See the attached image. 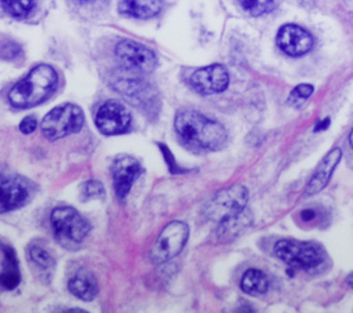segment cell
Returning a JSON list of instances; mask_svg holds the SVG:
<instances>
[{"instance_id": "22", "label": "cell", "mask_w": 353, "mask_h": 313, "mask_svg": "<svg viewBox=\"0 0 353 313\" xmlns=\"http://www.w3.org/2000/svg\"><path fill=\"white\" fill-rule=\"evenodd\" d=\"M28 252H29V258L40 267H50L54 262L48 250L44 248L41 244L32 243L28 248Z\"/></svg>"}, {"instance_id": "16", "label": "cell", "mask_w": 353, "mask_h": 313, "mask_svg": "<svg viewBox=\"0 0 353 313\" xmlns=\"http://www.w3.org/2000/svg\"><path fill=\"white\" fill-rule=\"evenodd\" d=\"M119 10L124 15L146 19L160 12L161 0H120Z\"/></svg>"}, {"instance_id": "10", "label": "cell", "mask_w": 353, "mask_h": 313, "mask_svg": "<svg viewBox=\"0 0 353 313\" xmlns=\"http://www.w3.org/2000/svg\"><path fill=\"white\" fill-rule=\"evenodd\" d=\"M29 196L30 185L25 178L0 174V214L23 205Z\"/></svg>"}, {"instance_id": "12", "label": "cell", "mask_w": 353, "mask_h": 313, "mask_svg": "<svg viewBox=\"0 0 353 313\" xmlns=\"http://www.w3.org/2000/svg\"><path fill=\"white\" fill-rule=\"evenodd\" d=\"M276 43L287 55L301 57L312 50L314 40L313 36L303 28L294 23H287L279 29Z\"/></svg>"}, {"instance_id": "1", "label": "cell", "mask_w": 353, "mask_h": 313, "mask_svg": "<svg viewBox=\"0 0 353 313\" xmlns=\"http://www.w3.org/2000/svg\"><path fill=\"white\" fill-rule=\"evenodd\" d=\"M174 127L179 139L197 150H218L228 139L221 123L190 109L176 113Z\"/></svg>"}, {"instance_id": "28", "label": "cell", "mask_w": 353, "mask_h": 313, "mask_svg": "<svg viewBox=\"0 0 353 313\" xmlns=\"http://www.w3.org/2000/svg\"><path fill=\"white\" fill-rule=\"evenodd\" d=\"M328 124H330V119H328V117H325L323 123H319V127H316V131H321V130L327 128V127H328Z\"/></svg>"}, {"instance_id": "15", "label": "cell", "mask_w": 353, "mask_h": 313, "mask_svg": "<svg viewBox=\"0 0 353 313\" xmlns=\"http://www.w3.org/2000/svg\"><path fill=\"white\" fill-rule=\"evenodd\" d=\"M69 291L81 301H92L98 294V284L94 274L87 269L77 270L68 283Z\"/></svg>"}, {"instance_id": "23", "label": "cell", "mask_w": 353, "mask_h": 313, "mask_svg": "<svg viewBox=\"0 0 353 313\" xmlns=\"http://www.w3.org/2000/svg\"><path fill=\"white\" fill-rule=\"evenodd\" d=\"M243 11L252 17H258L268 12L273 7V0H237Z\"/></svg>"}, {"instance_id": "11", "label": "cell", "mask_w": 353, "mask_h": 313, "mask_svg": "<svg viewBox=\"0 0 353 313\" xmlns=\"http://www.w3.org/2000/svg\"><path fill=\"white\" fill-rule=\"evenodd\" d=\"M229 84V74L225 66L219 63H212L200 68L190 76V85L194 91L203 95L216 94L226 90Z\"/></svg>"}, {"instance_id": "31", "label": "cell", "mask_w": 353, "mask_h": 313, "mask_svg": "<svg viewBox=\"0 0 353 313\" xmlns=\"http://www.w3.org/2000/svg\"><path fill=\"white\" fill-rule=\"evenodd\" d=\"M349 142H350V146L353 148V130H352V132H350V135H349Z\"/></svg>"}, {"instance_id": "20", "label": "cell", "mask_w": 353, "mask_h": 313, "mask_svg": "<svg viewBox=\"0 0 353 313\" xmlns=\"http://www.w3.org/2000/svg\"><path fill=\"white\" fill-rule=\"evenodd\" d=\"M222 223V228H219L222 232V237L225 239H233L237 233H240L248 223H250V216H245V212L241 211L236 216H232Z\"/></svg>"}, {"instance_id": "2", "label": "cell", "mask_w": 353, "mask_h": 313, "mask_svg": "<svg viewBox=\"0 0 353 313\" xmlns=\"http://www.w3.org/2000/svg\"><path fill=\"white\" fill-rule=\"evenodd\" d=\"M58 83V74L50 65L34 66L8 92V101L15 108H30L46 101Z\"/></svg>"}, {"instance_id": "24", "label": "cell", "mask_w": 353, "mask_h": 313, "mask_svg": "<svg viewBox=\"0 0 353 313\" xmlns=\"http://www.w3.org/2000/svg\"><path fill=\"white\" fill-rule=\"evenodd\" d=\"M81 193L84 199H102L105 196V189L99 181L90 179L81 185Z\"/></svg>"}, {"instance_id": "27", "label": "cell", "mask_w": 353, "mask_h": 313, "mask_svg": "<svg viewBox=\"0 0 353 313\" xmlns=\"http://www.w3.org/2000/svg\"><path fill=\"white\" fill-rule=\"evenodd\" d=\"M301 218H302L303 221H312L313 218H316V211L312 210V208L303 210V211L301 212Z\"/></svg>"}, {"instance_id": "25", "label": "cell", "mask_w": 353, "mask_h": 313, "mask_svg": "<svg viewBox=\"0 0 353 313\" xmlns=\"http://www.w3.org/2000/svg\"><path fill=\"white\" fill-rule=\"evenodd\" d=\"M313 94V85L312 84H299L296 85L291 94H290V98H288V102L290 103H301L302 101L307 99L310 95Z\"/></svg>"}, {"instance_id": "19", "label": "cell", "mask_w": 353, "mask_h": 313, "mask_svg": "<svg viewBox=\"0 0 353 313\" xmlns=\"http://www.w3.org/2000/svg\"><path fill=\"white\" fill-rule=\"evenodd\" d=\"M240 287L245 294L262 295L269 288V280L266 274L259 269H248L240 281Z\"/></svg>"}, {"instance_id": "9", "label": "cell", "mask_w": 353, "mask_h": 313, "mask_svg": "<svg viewBox=\"0 0 353 313\" xmlns=\"http://www.w3.org/2000/svg\"><path fill=\"white\" fill-rule=\"evenodd\" d=\"M95 125L106 135L123 134L128 131L131 125V114L121 103L108 101L97 110Z\"/></svg>"}, {"instance_id": "7", "label": "cell", "mask_w": 353, "mask_h": 313, "mask_svg": "<svg viewBox=\"0 0 353 313\" xmlns=\"http://www.w3.org/2000/svg\"><path fill=\"white\" fill-rule=\"evenodd\" d=\"M119 63L132 73H149L157 65L156 54L146 46L134 40H121L114 47Z\"/></svg>"}, {"instance_id": "18", "label": "cell", "mask_w": 353, "mask_h": 313, "mask_svg": "<svg viewBox=\"0 0 353 313\" xmlns=\"http://www.w3.org/2000/svg\"><path fill=\"white\" fill-rule=\"evenodd\" d=\"M116 87L134 105H139L142 108L150 105V92L146 84L137 80H123L117 83Z\"/></svg>"}, {"instance_id": "13", "label": "cell", "mask_w": 353, "mask_h": 313, "mask_svg": "<svg viewBox=\"0 0 353 313\" xmlns=\"http://www.w3.org/2000/svg\"><path fill=\"white\" fill-rule=\"evenodd\" d=\"M112 178L116 196L124 200L128 194L132 183L139 176L141 164L132 156H119L112 164Z\"/></svg>"}, {"instance_id": "17", "label": "cell", "mask_w": 353, "mask_h": 313, "mask_svg": "<svg viewBox=\"0 0 353 313\" xmlns=\"http://www.w3.org/2000/svg\"><path fill=\"white\" fill-rule=\"evenodd\" d=\"M3 263L0 272V285L6 290H12L19 284L21 274L18 267V259L14 250L8 245H3Z\"/></svg>"}, {"instance_id": "3", "label": "cell", "mask_w": 353, "mask_h": 313, "mask_svg": "<svg viewBox=\"0 0 353 313\" xmlns=\"http://www.w3.org/2000/svg\"><path fill=\"white\" fill-rule=\"evenodd\" d=\"M84 123L83 110L73 103H63L50 110L40 123V130L48 141L76 134Z\"/></svg>"}, {"instance_id": "14", "label": "cell", "mask_w": 353, "mask_h": 313, "mask_svg": "<svg viewBox=\"0 0 353 313\" xmlns=\"http://www.w3.org/2000/svg\"><path fill=\"white\" fill-rule=\"evenodd\" d=\"M341 159H342V150L339 148L331 149L321 159V161L319 163L317 168L314 170L312 178L309 179V182L306 185V190H305L306 196H313L327 186V183Z\"/></svg>"}, {"instance_id": "29", "label": "cell", "mask_w": 353, "mask_h": 313, "mask_svg": "<svg viewBox=\"0 0 353 313\" xmlns=\"http://www.w3.org/2000/svg\"><path fill=\"white\" fill-rule=\"evenodd\" d=\"M346 283H347V285H349L350 288H353V272L346 277Z\"/></svg>"}, {"instance_id": "5", "label": "cell", "mask_w": 353, "mask_h": 313, "mask_svg": "<svg viewBox=\"0 0 353 313\" xmlns=\"http://www.w3.org/2000/svg\"><path fill=\"white\" fill-rule=\"evenodd\" d=\"M274 255L285 265L301 270L313 269L324 261L320 245L298 240H279L274 244Z\"/></svg>"}, {"instance_id": "30", "label": "cell", "mask_w": 353, "mask_h": 313, "mask_svg": "<svg viewBox=\"0 0 353 313\" xmlns=\"http://www.w3.org/2000/svg\"><path fill=\"white\" fill-rule=\"evenodd\" d=\"M77 3H80V4H88V3H94V1H97V0H76Z\"/></svg>"}, {"instance_id": "4", "label": "cell", "mask_w": 353, "mask_h": 313, "mask_svg": "<svg viewBox=\"0 0 353 313\" xmlns=\"http://www.w3.org/2000/svg\"><path fill=\"white\" fill-rule=\"evenodd\" d=\"M248 201V190L243 185H230L216 192L204 205V214L208 219L223 222L244 211Z\"/></svg>"}, {"instance_id": "21", "label": "cell", "mask_w": 353, "mask_h": 313, "mask_svg": "<svg viewBox=\"0 0 353 313\" xmlns=\"http://www.w3.org/2000/svg\"><path fill=\"white\" fill-rule=\"evenodd\" d=\"M1 6L11 17L25 18L32 11L34 0H1Z\"/></svg>"}, {"instance_id": "26", "label": "cell", "mask_w": 353, "mask_h": 313, "mask_svg": "<svg viewBox=\"0 0 353 313\" xmlns=\"http://www.w3.org/2000/svg\"><path fill=\"white\" fill-rule=\"evenodd\" d=\"M36 127H37V120H36L33 116L25 117V119L21 121V124H19V130H21V132H23V134H30V132H33V131L36 130Z\"/></svg>"}, {"instance_id": "6", "label": "cell", "mask_w": 353, "mask_h": 313, "mask_svg": "<svg viewBox=\"0 0 353 313\" xmlns=\"http://www.w3.org/2000/svg\"><path fill=\"white\" fill-rule=\"evenodd\" d=\"M189 236V228L185 222H170L156 239L152 250L150 259L154 263H163L178 255L185 247Z\"/></svg>"}, {"instance_id": "8", "label": "cell", "mask_w": 353, "mask_h": 313, "mask_svg": "<svg viewBox=\"0 0 353 313\" xmlns=\"http://www.w3.org/2000/svg\"><path fill=\"white\" fill-rule=\"evenodd\" d=\"M51 226L59 239L80 243L90 232V223L73 207H57L51 212Z\"/></svg>"}]
</instances>
